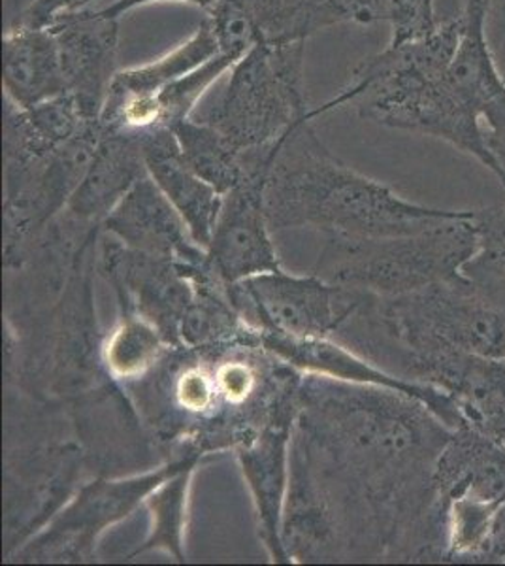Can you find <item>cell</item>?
<instances>
[{"label":"cell","instance_id":"ba28073f","mask_svg":"<svg viewBox=\"0 0 505 566\" xmlns=\"http://www.w3.org/2000/svg\"><path fill=\"white\" fill-rule=\"evenodd\" d=\"M261 316L282 335H323L344 322L365 296L357 290H328L314 280H295L270 272V276L251 277L243 283Z\"/></svg>","mask_w":505,"mask_h":566},{"label":"cell","instance_id":"5b68a950","mask_svg":"<svg viewBox=\"0 0 505 566\" xmlns=\"http://www.w3.org/2000/svg\"><path fill=\"white\" fill-rule=\"evenodd\" d=\"M346 253L338 277L353 290L379 296L403 295L461 274L462 264L474 255V210L402 239H341Z\"/></svg>","mask_w":505,"mask_h":566},{"label":"cell","instance_id":"4fadbf2b","mask_svg":"<svg viewBox=\"0 0 505 566\" xmlns=\"http://www.w3.org/2000/svg\"><path fill=\"white\" fill-rule=\"evenodd\" d=\"M218 53V39L213 34L210 20L206 18L189 39L179 42L170 52L162 53L160 57L144 65L117 72L104 106L151 97L179 77L197 71Z\"/></svg>","mask_w":505,"mask_h":566},{"label":"cell","instance_id":"8992f818","mask_svg":"<svg viewBox=\"0 0 505 566\" xmlns=\"http://www.w3.org/2000/svg\"><path fill=\"white\" fill-rule=\"evenodd\" d=\"M57 39L66 95L74 97L85 116L101 122L119 55V20L96 10H84L48 27Z\"/></svg>","mask_w":505,"mask_h":566},{"label":"cell","instance_id":"6da1fadb","mask_svg":"<svg viewBox=\"0 0 505 566\" xmlns=\"http://www.w3.org/2000/svg\"><path fill=\"white\" fill-rule=\"evenodd\" d=\"M264 212L274 227L315 226L339 239L379 240L432 231L470 210L403 199L336 159L307 119L275 146L264 181Z\"/></svg>","mask_w":505,"mask_h":566},{"label":"cell","instance_id":"d6986e66","mask_svg":"<svg viewBox=\"0 0 505 566\" xmlns=\"http://www.w3.org/2000/svg\"><path fill=\"white\" fill-rule=\"evenodd\" d=\"M219 392L218 381L204 368L189 367L176 381V400L191 413H204L213 408Z\"/></svg>","mask_w":505,"mask_h":566},{"label":"cell","instance_id":"277c9868","mask_svg":"<svg viewBox=\"0 0 505 566\" xmlns=\"http://www.w3.org/2000/svg\"><path fill=\"white\" fill-rule=\"evenodd\" d=\"M306 42L256 44L231 69V76L204 108L200 122L242 151L274 148L296 125L312 119L304 77Z\"/></svg>","mask_w":505,"mask_h":566},{"label":"cell","instance_id":"2e32d148","mask_svg":"<svg viewBox=\"0 0 505 566\" xmlns=\"http://www.w3.org/2000/svg\"><path fill=\"white\" fill-rule=\"evenodd\" d=\"M170 130L187 165L219 195L231 193L245 180V151L238 149L215 127L197 117H187Z\"/></svg>","mask_w":505,"mask_h":566},{"label":"cell","instance_id":"44dd1931","mask_svg":"<svg viewBox=\"0 0 505 566\" xmlns=\"http://www.w3.org/2000/svg\"><path fill=\"white\" fill-rule=\"evenodd\" d=\"M93 0H32L13 23L48 29L64 18L87 10Z\"/></svg>","mask_w":505,"mask_h":566},{"label":"cell","instance_id":"7a4b0ae2","mask_svg":"<svg viewBox=\"0 0 505 566\" xmlns=\"http://www.w3.org/2000/svg\"><path fill=\"white\" fill-rule=\"evenodd\" d=\"M461 40L456 21H443L432 33L383 52L358 66L351 84L314 109V117L355 106L365 119L448 142L488 168L505 187V172L486 146L480 109L449 84L448 71Z\"/></svg>","mask_w":505,"mask_h":566},{"label":"cell","instance_id":"ffe728a7","mask_svg":"<svg viewBox=\"0 0 505 566\" xmlns=\"http://www.w3.org/2000/svg\"><path fill=\"white\" fill-rule=\"evenodd\" d=\"M333 2L344 15V21L355 25H374V23L392 25L400 15L398 0H333Z\"/></svg>","mask_w":505,"mask_h":566},{"label":"cell","instance_id":"7402d4cb","mask_svg":"<svg viewBox=\"0 0 505 566\" xmlns=\"http://www.w3.org/2000/svg\"><path fill=\"white\" fill-rule=\"evenodd\" d=\"M219 392L232 405H242L255 389V373L243 360H227L215 373Z\"/></svg>","mask_w":505,"mask_h":566},{"label":"cell","instance_id":"30bf717a","mask_svg":"<svg viewBox=\"0 0 505 566\" xmlns=\"http://www.w3.org/2000/svg\"><path fill=\"white\" fill-rule=\"evenodd\" d=\"M140 140L149 178L186 221L192 239L210 244L223 207V195L187 165L172 130H149L140 135Z\"/></svg>","mask_w":505,"mask_h":566},{"label":"cell","instance_id":"e0dca14e","mask_svg":"<svg viewBox=\"0 0 505 566\" xmlns=\"http://www.w3.org/2000/svg\"><path fill=\"white\" fill-rule=\"evenodd\" d=\"M477 245L461 272L505 316V207L474 210Z\"/></svg>","mask_w":505,"mask_h":566},{"label":"cell","instance_id":"d4e9b609","mask_svg":"<svg viewBox=\"0 0 505 566\" xmlns=\"http://www.w3.org/2000/svg\"><path fill=\"white\" fill-rule=\"evenodd\" d=\"M159 2H179V4H191V7H199L206 12H210L211 8L218 4L219 0H116L109 7L96 10L98 15L108 18V20H119L125 13L133 12L136 8L149 7V4H159Z\"/></svg>","mask_w":505,"mask_h":566},{"label":"cell","instance_id":"9a60e30c","mask_svg":"<svg viewBox=\"0 0 505 566\" xmlns=\"http://www.w3.org/2000/svg\"><path fill=\"white\" fill-rule=\"evenodd\" d=\"M250 20L256 44L307 42L319 31L346 23L333 0H234Z\"/></svg>","mask_w":505,"mask_h":566},{"label":"cell","instance_id":"7c38bea8","mask_svg":"<svg viewBox=\"0 0 505 566\" xmlns=\"http://www.w3.org/2000/svg\"><path fill=\"white\" fill-rule=\"evenodd\" d=\"M146 175L140 135L103 129V138L69 207L84 218L109 213Z\"/></svg>","mask_w":505,"mask_h":566},{"label":"cell","instance_id":"603a6c76","mask_svg":"<svg viewBox=\"0 0 505 566\" xmlns=\"http://www.w3.org/2000/svg\"><path fill=\"white\" fill-rule=\"evenodd\" d=\"M486 146L505 172V87L483 109Z\"/></svg>","mask_w":505,"mask_h":566},{"label":"cell","instance_id":"cb8c5ba5","mask_svg":"<svg viewBox=\"0 0 505 566\" xmlns=\"http://www.w3.org/2000/svg\"><path fill=\"white\" fill-rule=\"evenodd\" d=\"M477 563H481V565L505 563V502L494 515L493 527L486 536L485 546L481 549Z\"/></svg>","mask_w":505,"mask_h":566},{"label":"cell","instance_id":"9c48e42d","mask_svg":"<svg viewBox=\"0 0 505 566\" xmlns=\"http://www.w3.org/2000/svg\"><path fill=\"white\" fill-rule=\"evenodd\" d=\"M435 506L456 499L504 504L505 448L474 424L454 429L434 472Z\"/></svg>","mask_w":505,"mask_h":566},{"label":"cell","instance_id":"52a82bcc","mask_svg":"<svg viewBox=\"0 0 505 566\" xmlns=\"http://www.w3.org/2000/svg\"><path fill=\"white\" fill-rule=\"evenodd\" d=\"M266 175L269 168L251 170L236 189L223 197V207L211 234V259L219 274L231 282L253 274L277 272L266 234Z\"/></svg>","mask_w":505,"mask_h":566},{"label":"cell","instance_id":"ac0fdd59","mask_svg":"<svg viewBox=\"0 0 505 566\" xmlns=\"http://www.w3.org/2000/svg\"><path fill=\"white\" fill-rule=\"evenodd\" d=\"M104 352L114 376L136 378L146 373L159 357V333L148 322L133 317L112 333Z\"/></svg>","mask_w":505,"mask_h":566},{"label":"cell","instance_id":"3957f363","mask_svg":"<svg viewBox=\"0 0 505 566\" xmlns=\"http://www.w3.org/2000/svg\"><path fill=\"white\" fill-rule=\"evenodd\" d=\"M371 314L406 380L440 355L505 357L504 314L462 272L403 295H374Z\"/></svg>","mask_w":505,"mask_h":566},{"label":"cell","instance_id":"5bb4252c","mask_svg":"<svg viewBox=\"0 0 505 566\" xmlns=\"http://www.w3.org/2000/svg\"><path fill=\"white\" fill-rule=\"evenodd\" d=\"M106 223L128 242H141L154 248L165 245L170 251L186 242V221L149 175L136 181L122 202L108 213Z\"/></svg>","mask_w":505,"mask_h":566},{"label":"cell","instance_id":"8fae6325","mask_svg":"<svg viewBox=\"0 0 505 566\" xmlns=\"http://www.w3.org/2000/svg\"><path fill=\"white\" fill-rule=\"evenodd\" d=\"M4 98L20 108L66 93L57 39L50 29L10 23L2 36Z\"/></svg>","mask_w":505,"mask_h":566},{"label":"cell","instance_id":"484cf974","mask_svg":"<svg viewBox=\"0 0 505 566\" xmlns=\"http://www.w3.org/2000/svg\"><path fill=\"white\" fill-rule=\"evenodd\" d=\"M474 427H477L480 431L485 432L488 437H493L496 442L505 448V410L481 419L480 423H475Z\"/></svg>","mask_w":505,"mask_h":566}]
</instances>
